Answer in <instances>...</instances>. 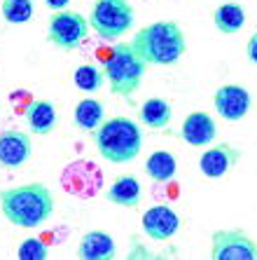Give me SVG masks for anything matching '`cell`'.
Returning a JSON list of instances; mask_svg holds the SVG:
<instances>
[{"mask_svg": "<svg viewBox=\"0 0 257 260\" xmlns=\"http://www.w3.org/2000/svg\"><path fill=\"white\" fill-rule=\"evenodd\" d=\"M241 155L243 152L229 143L210 145L208 150H203L201 157H199V171L206 178H222V176H227L239 164Z\"/></svg>", "mask_w": 257, "mask_h": 260, "instance_id": "9", "label": "cell"}, {"mask_svg": "<svg viewBox=\"0 0 257 260\" xmlns=\"http://www.w3.org/2000/svg\"><path fill=\"white\" fill-rule=\"evenodd\" d=\"M213 260H257V242L243 230H217L210 235Z\"/></svg>", "mask_w": 257, "mask_h": 260, "instance_id": "7", "label": "cell"}, {"mask_svg": "<svg viewBox=\"0 0 257 260\" xmlns=\"http://www.w3.org/2000/svg\"><path fill=\"white\" fill-rule=\"evenodd\" d=\"M96 150L103 159L113 164L133 162L143 148V134L131 117L115 115L103 120V124L91 134Z\"/></svg>", "mask_w": 257, "mask_h": 260, "instance_id": "3", "label": "cell"}, {"mask_svg": "<svg viewBox=\"0 0 257 260\" xmlns=\"http://www.w3.org/2000/svg\"><path fill=\"white\" fill-rule=\"evenodd\" d=\"M0 211L21 230H35L54 213V194L45 183H26L0 190Z\"/></svg>", "mask_w": 257, "mask_h": 260, "instance_id": "1", "label": "cell"}, {"mask_svg": "<svg viewBox=\"0 0 257 260\" xmlns=\"http://www.w3.org/2000/svg\"><path fill=\"white\" fill-rule=\"evenodd\" d=\"M10 101H12L14 110L24 115V113H26V108H28V106H30V101H33V96H30V91H26V89H19V91H12V96H10Z\"/></svg>", "mask_w": 257, "mask_h": 260, "instance_id": "23", "label": "cell"}, {"mask_svg": "<svg viewBox=\"0 0 257 260\" xmlns=\"http://www.w3.org/2000/svg\"><path fill=\"white\" fill-rule=\"evenodd\" d=\"M145 174L157 183H168L178 174V162L168 150H155L145 159Z\"/></svg>", "mask_w": 257, "mask_h": 260, "instance_id": "19", "label": "cell"}, {"mask_svg": "<svg viewBox=\"0 0 257 260\" xmlns=\"http://www.w3.org/2000/svg\"><path fill=\"white\" fill-rule=\"evenodd\" d=\"M143 232L155 242H168L180 230V216L166 204H155L140 218Z\"/></svg>", "mask_w": 257, "mask_h": 260, "instance_id": "10", "label": "cell"}, {"mask_svg": "<svg viewBox=\"0 0 257 260\" xmlns=\"http://www.w3.org/2000/svg\"><path fill=\"white\" fill-rule=\"evenodd\" d=\"M136 12L129 0H96L89 14V26L103 40H115L133 26Z\"/></svg>", "mask_w": 257, "mask_h": 260, "instance_id": "5", "label": "cell"}, {"mask_svg": "<svg viewBox=\"0 0 257 260\" xmlns=\"http://www.w3.org/2000/svg\"><path fill=\"white\" fill-rule=\"evenodd\" d=\"M24 115H26L30 132L35 134V136H45V134L56 129V124H59L56 106L52 101H45V99H33Z\"/></svg>", "mask_w": 257, "mask_h": 260, "instance_id": "14", "label": "cell"}, {"mask_svg": "<svg viewBox=\"0 0 257 260\" xmlns=\"http://www.w3.org/2000/svg\"><path fill=\"white\" fill-rule=\"evenodd\" d=\"M245 56H248V61H250V63H255V66H257V30L250 36V40L245 43Z\"/></svg>", "mask_w": 257, "mask_h": 260, "instance_id": "24", "label": "cell"}, {"mask_svg": "<svg viewBox=\"0 0 257 260\" xmlns=\"http://www.w3.org/2000/svg\"><path fill=\"white\" fill-rule=\"evenodd\" d=\"M213 24L220 33L225 36H232V33H239L245 26V10L239 3H222L220 7H215L213 12Z\"/></svg>", "mask_w": 257, "mask_h": 260, "instance_id": "18", "label": "cell"}, {"mask_svg": "<svg viewBox=\"0 0 257 260\" xmlns=\"http://www.w3.org/2000/svg\"><path fill=\"white\" fill-rule=\"evenodd\" d=\"M17 255L19 260H45L49 255V251H47V244L42 242L40 237H28V239H24L19 244Z\"/></svg>", "mask_w": 257, "mask_h": 260, "instance_id": "22", "label": "cell"}, {"mask_svg": "<svg viewBox=\"0 0 257 260\" xmlns=\"http://www.w3.org/2000/svg\"><path fill=\"white\" fill-rule=\"evenodd\" d=\"M131 47L148 66H173L187 52V38L175 21H152L136 30Z\"/></svg>", "mask_w": 257, "mask_h": 260, "instance_id": "2", "label": "cell"}, {"mask_svg": "<svg viewBox=\"0 0 257 260\" xmlns=\"http://www.w3.org/2000/svg\"><path fill=\"white\" fill-rule=\"evenodd\" d=\"M103 80H105L103 68L94 66V63H82V66H78L75 73H72V82H75V87H78L80 91H84V94L98 91L103 87Z\"/></svg>", "mask_w": 257, "mask_h": 260, "instance_id": "20", "label": "cell"}, {"mask_svg": "<svg viewBox=\"0 0 257 260\" xmlns=\"http://www.w3.org/2000/svg\"><path fill=\"white\" fill-rule=\"evenodd\" d=\"M171 117H173V108H171V103L166 99L150 96L140 106V120L150 129H168Z\"/></svg>", "mask_w": 257, "mask_h": 260, "instance_id": "17", "label": "cell"}, {"mask_svg": "<svg viewBox=\"0 0 257 260\" xmlns=\"http://www.w3.org/2000/svg\"><path fill=\"white\" fill-rule=\"evenodd\" d=\"M217 136V127L215 120L203 113V110H192L190 115L182 120V127H180V139L185 141L187 145H194V148H203V145L213 143Z\"/></svg>", "mask_w": 257, "mask_h": 260, "instance_id": "11", "label": "cell"}, {"mask_svg": "<svg viewBox=\"0 0 257 260\" xmlns=\"http://www.w3.org/2000/svg\"><path fill=\"white\" fill-rule=\"evenodd\" d=\"M105 120V110H103V103L96 101V99L87 96L75 106V113H72V122L75 127L84 134H94L96 129L103 124Z\"/></svg>", "mask_w": 257, "mask_h": 260, "instance_id": "16", "label": "cell"}, {"mask_svg": "<svg viewBox=\"0 0 257 260\" xmlns=\"http://www.w3.org/2000/svg\"><path fill=\"white\" fill-rule=\"evenodd\" d=\"M30 150H33V143L28 134L12 132V129L0 134V167L19 169L30 157Z\"/></svg>", "mask_w": 257, "mask_h": 260, "instance_id": "12", "label": "cell"}, {"mask_svg": "<svg viewBox=\"0 0 257 260\" xmlns=\"http://www.w3.org/2000/svg\"><path fill=\"white\" fill-rule=\"evenodd\" d=\"M0 12H3V19L7 24L21 26V24H28L33 19L35 7H33V0H3Z\"/></svg>", "mask_w": 257, "mask_h": 260, "instance_id": "21", "label": "cell"}, {"mask_svg": "<svg viewBox=\"0 0 257 260\" xmlns=\"http://www.w3.org/2000/svg\"><path fill=\"white\" fill-rule=\"evenodd\" d=\"M148 63L136 54L131 43L115 45L108 59H103V75L115 96L131 99L145 78Z\"/></svg>", "mask_w": 257, "mask_h": 260, "instance_id": "4", "label": "cell"}, {"mask_svg": "<svg viewBox=\"0 0 257 260\" xmlns=\"http://www.w3.org/2000/svg\"><path fill=\"white\" fill-rule=\"evenodd\" d=\"M213 106H215L217 115L227 122H239L248 115L252 106L250 91L241 85H222L213 94Z\"/></svg>", "mask_w": 257, "mask_h": 260, "instance_id": "8", "label": "cell"}, {"mask_svg": "<svg viewBox=\"0 0 257 260\" xmlns=\"http://www.w3.org/2000/svg\"><path fill=\"white\" fill-rule=\"evenodd\" d=\"M105 200L110 204L124 206V209H136L140 206V183L136 176L124 174L117 176L108 190H105Z\"/></svg>", "mask_w": 257, "mask_h": 260, "instance_id": "15", "label": "cell"}, {"mask_svg": "<svg viewBox=\"0 0 257 260\" xmlns=\"http://www.w3.org/2000/svg\"><path fill=\"white\" fill-rule=\"evenodd\" d=\"M89 33V19L72 10H59L49 17L47 24V40L59 49H78Z\"/></svg>", "mask_w": 257, "mask_h": 260, "instance_id": "6", "label": "cell"}, {"mask_svg": "<svg viewBox=\"0 0 257 260\" xmlns=\"http://www.w3.org/2000/svg\"><path fill=\"white\" fill-rule=\"evenodd\" d=\"M117 253L113 235L103 230H89L84 232L78 246V255L82 260H110Z\"/></svg>", "mask_w": 257, "mask_h": 260, "instance_id": "13", "label": "cell"}, {"mask_svg": "<svg viewBox=\"0 0 257 260\" xmlns=\"http://www.w3.org/2000/svg\"><path fill=\"white\" fill-rule=\"evenodd\" d=\"M68 3H70V0H45V5H47L49 10H54V12H59V10H66Z\"/></svg>", "mask_w": 257, "mask_h": 260, "instance_id": "25", "label": "cell"}]
</instances>
